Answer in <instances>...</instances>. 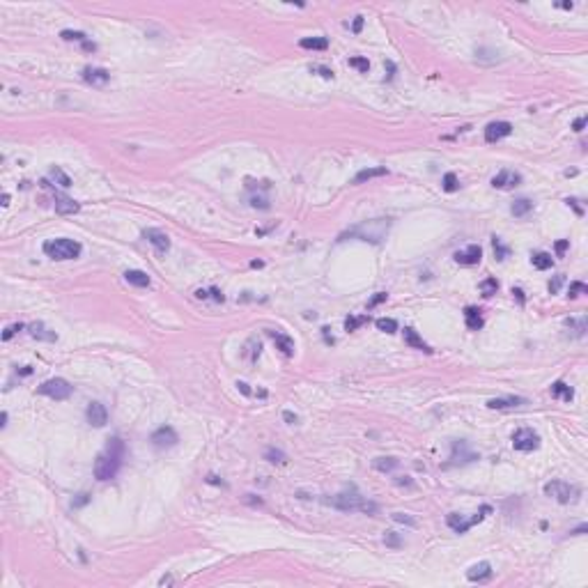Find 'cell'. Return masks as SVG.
<instances>
[{
    "label": "cell",
    "mask_w": 588,
    "mask_h": 588,
    "mask_svg": "<svg viewBox=\"0 0 588 588\" xmlns=\"http://www.w3.org/2000/svg\"><path fill=\"white\" fill-rule=\"evenodd\" d=\"M122 458H124V441H122L120 436L108 439L106 451L99 453V458L94 460V478L97 480L115 478L122 467Z\"/></svg>",
    "instance_id": "6da1fadb"
},
{
    "label": "cell",
    "mask_w": 588,
    "mask_h": 588,
    "mask_svg": "<svg viewBox=\"0 0 588 588\" xmlns=\"http://www.w3.org/2000/svg\"><path fill=\"white\" fill-rule=\"evenodd\" d=\"M324 503H329V506L338 508V510H343V512H365V515H375V512L379 510L377 503L368 501L354 485H349L347 490H343L340 494L331 496V499H324Z\"/></svg>",
    "instance_id": "7a4b0ae2"
},
{
    "label": "cell",
    "mask_w": 588,
    "mask_h": 588,
    "mask_svg": "<svg viewBox=\"0 0 588 588\" xmlns=\"http://www.w3.org/2000/svg\"><path fill=\"white\" fill-rule=\"evenodd\" d=\"M388 228H391V221L388 218H372V221H365V223L356 225V228H352L349 232L340 234V239L343 241L345 237H359L361 241H370V244H379L384 237H386Z\"/></svg>",
    "instance_id": "3957f363"
},
{
    "label": "cell",
    "mask_w": 588,
    "mask_h": 588,
    "mask_svg": "<svg viewBox=\"0 0 588 588\" xmlns=\"http://www.w3.org/2000/svg\"><path fill=\"white\" fill-rule=\"evenodd\" d=\"M81 251V244L74 239H51L44 244V253L53 260H76Z\"/></svg>",
    "instance_id": "277c9868"
},
{
    "label": "cell",
    "mask_w": 588,
    "mask_h": 588,
    "mask_svg": "<svg viewBox=\"0 0 588 588\" xmlns=\"http://www.w3.org/2000/svg\"><path fill=\"white\" fill-rule=\"evenodd\" d=\"M545 494L556 499L558 503H574V501H579L581 490L570 483H563V480H551V483L545 485Z\"/></svg>",
    "instance_id": "5b68a950"
},
{
    "label": "cell",
    "mask_w": 588,
    "mask_h": 588,
    "mask_svg": "<svg viewBox=\"0 0 588 588\" xmlns=\"http://www.w3.org/2000/svg\"><path fill=\"white\" fill-rule=\"evenodd\" d=\"M37 391L51 400H67L71 393H74V386H71L67 379H62V377H55V379L44 381Z\"/></svg>",
    "instance_id": "8992f818"
},
{
    "label": "cell",
    "mask_w": 588,
    "mask_h": 588,
    "mask_svg": "<svg viewBox=\"0 0 588 588\" xmlns=\"http://www.w3.org/2000/svg\"><path fill=\"white\" fill-rule=\"evenodd\" d=\"M490 512H492V508H490V506H483V508H480V510L474 515V517H469V519H464L462 515H458V512H451V515L446 517V522H448V526H451L453 531H455V533H467L469 528L474 526V524L483 522L485 515H490Z\"/></svg>",
    "instance_id": "52a82bcc"
},
{
    "label": "cell",
    "mask_w": 588,
    "mask_h": 588,
    "mask_svg": "<svg viewBox=\"0 0 588 588\" xmlns=\"http://www.w3.org/2000/svg\"><path fill=\"white\" fill-rule=\"evenodd\" d=\"M540 446V436L538 432H533L531 427H522L512 434V448L515 451H522V453H531Z\"/></svg>",
    "instance_id": "ba28073f"
},
{
    "label": "cell",
    "mask_w": 588,
    "mask_h": 588,
    "mask_svg": "<svg viewBox=\"0 0 588 588\" xmlns=\"http://www.w3.org/2000/svg\"><path fill=\"white\" fill-rule=\"evenodd\" d=\"M177 441H180V436H177L175 427H170V425H161L159 430L152 432V446L159 448V451H164V448H173Z\"/></svg>",
    "instance_id": "9c48e42d"
},
{
    "label": "cell",
    "mask_w": 588,
    "mask_h": 588,
    "mask_svg": "<svg viewBox=\"0 0 588 588\" xmlns=\"http://www.w3.org/2000/svg\"><path fill=\"white\" fill-rule=\"evenodd\" d=\"M85 418L92 427H104V425L108 423V409L101 402H90L85 409Z\"/></svg>",
    "instance_id": "30bf717a"
},
{
    "label": "cell",
    "mask_w": 588,
    "mask_h": 588,
    "mask_svg": "<svg viewBox=\"0 0 588 588\" xmlns=\"http://www.w3.org/2000/svg\"><path fill=\"white\" fill-rule=\"evenodd\" d=\"M512 133V124L510 122H506V120H501V122H490L487 124V129H485V140L487 142H499V140H503L506 136H510Z\"/></svg>",
    "instance_id": "8fae6325"
},
{
    "label": "cell",
    "mask_w": 588,
    "mask_h": 588,
    "mask_svg": "<svg viewBox=\"0 0 588 588\" xmlns=\"http://www.w3.org/2000/svg\"><path fill=\"white\" fill-rule=\"evenodd\" d=\"M142 237H145V239L150 241V244H152L159 253H168V248H170V237L164 232V230L147 228V230H142Z\"/></svg>",
    "instance_id": "7c38bea8"
},
{
    "label": "cell",
    "mask_w": 588,
    "mask_h": 588,
    "mask_svg": "<svg viewBox=\"0 0 588 588\" xmlns=\"http://www.w3.org/2000/svg\"><path fill=\"white\" fill-rule=\"evenodd\" d=\"M480 257H483V248H480L478 244H471V246H467L464 251L455 253V262H458V264H464V267H474V264H478Z\"/></svg>",
    "instance_id": "4fadbf2b"
},
{
    "label": "cell",
    "mask_w": 588,
    "mask_h": 588,
    "mask_svg": "<svg viewBox=\"0 0 588 588\" xmlns=\"http://www.w3.org/2000/svg\"><path fill=\"white\" fill-rule=\"evenodd\" d=\"M522 184V175L515 173V170H501L492 180V186L494 189H512V186H519Z\"/></svg>",
    "instance_id": "5bb4252c"
},
{
    "label": "cell",
    "mask_w": 588,
    "mask_h": 588,
    "mask_svg": "<svg viewBox=\"0 0 588 588\" xmlns=\"http://www.w3.org/2000/svg\"><path fill=\"white\" fill-rule=\"evenodd\" d=\"M108 78H110L108 71L101 69V67H85V69H83V81L90 83V85H94V87L106 85Z\"/></svg>",
    "instance_id": "9a60e30c"
},
{
    "label": "cell",
    "mask_w": 588,
    "mask_h": 588,
    "mask_svg": "<svg viewBox=\"0 0 588 588\" xmlns=\"http://www.w3.org/2000/svg\"><path fill=\"white\" fill-rule=\"evenodd\" d=\"M28 331H30V336L37 338V340H44V343H55L58 340V333L51 331L46 324H42V322H33V324H28Z\"/></svg>",
    "instance_id": "2e32d148"
},
{
    "label": "cell",
    "mask_w": 588,
    "mask_h": 588,
    "mask_svg": "<svg viewBox=\"0 0 588 588\" xmlns=\"http://www.w3.org/2000/svg\"><path fill=\"white\" fill-rule=\"evenodd\" d=\"M55 212L62 214V216H69V214H76L78 209H81V205H78L74 198H67V196H60V193H55Z\"/></svg>",
    "instance_id": "e0dca14e"
},
{
    "label": "cell",
    "mask_w": 588,
    "mask_h": 588,
    "mask_svg": "<svg viewBox=\"0 0 588 588\" xmlns=\"http://www.w3.org/2000/svg\"><path fill=\"white\" fill-rule=\"evenodd\" d=\"M492 577V565L487 561H483V563H476V565H471L469 567V572H467V579L469 581H487V579Z\"/></svg>",
    "instance_id": "ac0fdd59"
},
{
    "label": "cell",
    "mask_w": 588,
    "mask_h": 588,
    "mask_svg": "<svg viewBox=\"0 0 588 588\" xmlns=\"http://www.w3.org/2000/svg\"><path fill=\"white\" fill-rule=\"evenodd\" d=\"M519 404H526V398H519V395H508V398H494L487 402L490 409H510V407H519Z\"/></svg>",
    "instance_id": "d6986e66"
},
{
    "label": "cell",
    "mask_w": 588,
    "mask_h": 588,
    "mask_svg": "<svg viewBox=\"0 0 588 588\" xmlns=\"http://www.w3.org/2000/svg\"><path fill=\"white\" fill-rule=\"evenodd\" d=\"M480 313L483 311H480V308H474V306H469L467 311H464V320H467V327L471 329V331H480V329H483L485 320Z\"/></svg>",
    "instance_id": "ffe728a7"
},
{
    "label": "cell",
    "mask_w": 588,
    "mask_h": 588,
    "mask_svg": "<svg viewBox=\"0 0 588 588\" xmlns=\"http://www.w3.org/2000/svg\"><path fill=\"white\" fill-rule=\"evenodd\" d=\"M404 343H407L409 347H414V349H420V352H427V354H432L430 345H425V343H423V338H420L418 333H416L411 327L404 329Z\"/></svg>",
    "instance_id": "44dd1931"
},
{
    "label": "cell",
    "mask_w": 588,
    "mask_h": 588,
    "mask_svg": "<svg viewBox=\"0 0 588 588\" xmlns=\"http://www.w3.org/2000/svg\"><path fill=\"white\" fill-rule=\"evenodd\" d=\"M384 175H388V170L384 168V166H377V168H363V170L356 173L354 184H363V182H370V180H375V177H384Z\"/></svg>",
    "instance_id": "7402d4cb"
},
{
    "label": "cell",
    "mask_w": 588,
    "mask_h": 588,
    "mask_svg": "<svg viewBox=\"0 0 588 588\" xmlns=\"http://www.w3.org/2000/svg\"><path fill=\"white\" fill-rule=\"evenodd\" d=\"M124 280L129 285H136V287H150V276L140 269H129L124 271Z\"/></svg>",
    "instance_id": "603a6c76"
},
{
    "label": "cell",
    "mask_w": 588,
    "mask_h": 588,
    "mask_svg": "<svg viewBox=\"0 0 588 588\" xmlns=\"http://www.w3.org/2000/svg\"><path fill=\"white\" fill-rule=\"evenodd\" d=\"M271 338H273V343H276V347L283 352L285 356H292L294 354V340L289 336H285V333H276V331H271Z\"/></svg>",
    "instance_id": "cb8c5ba5"
},
{
    "label": "cell",
    "mask_w": 588,
    "mask_h": 588,
    "mask_svg": "<svg viewBox=\"0 0 588 588\" xmlns=\"http://www.w3.org/2000/svg\"><path fill=\"white\" fill-rule=\"evenodd\" d=\"M301 49H311V51H327L329 49V42L327 37H304L299 42Z\"/></svg>",
    "instance_id": "d4e9b609"
},
{
    "label": "cell",
    "mask_w": 588,
    "mask_h": 588,
    "mask_svg": "<svg viewBox=\"0 0 588 588\" xmlns=\"http://www.w3.org/2000/svg\"><path fill=\"white\" fill-rule=\"evenodd\" d=\"M551 395H554V398L565 400V402H570V400L574 398V391H572V388L567 386L565 381H556L554 386H551Z\"/></svg>",
    "instance_id": "484cf974"
},
{
    "label": "cell",
    "mask_w": 588,
    "mask_h": 588,
    "mask_svg": "<svg viewBox=\"0 0 588 588\" xmlns=\"http://www.w3.org/2000/svg\"><path fill=\"white\" fill-rule=\"evenodd\" d=\"M49 180H53L55 184L62 186V189H69V186H71V177H69V175H67L62 168H58V166H53V168H51Z\"/></svg>",
    "instance_id": "4316f807"
},
{
    "label": "cell",
    "mask_w": 588,
    "mask_h": 588,
    "mask_svg": "<svg viewBox=\"0 0 588 588\" xmlns=\"http://www.w3.org/2000/svg\"><path fill=\"white\" fill-rule=\"evenodd\" d=\"M531 209H533V202L528 200V198H519V200H515V202H512L510 212H512V216L522 218V216H526V214L531 212Z\"/></svg>",
    "instance_id": "83f0119b"
},
{
    "label": "cell",
    "mask_w": 588,
    "mask_h": 588,
    "mask_svg": "<svg viewBox=\"0 0 588 588\" xmlns=\"http://www.w3.org/2000/svg\"><path fill=\"white\" fill-rule=\"evenodd\" d=\"M531 264H533L535 269H540V271H545V269L554 267V257H551L549 253H533V257H531Z\"/></svg>",
    "instance_id": "f1b7e54d"
},
{
    "label": "cell",
    "mask_w": 588,
    "mask_h": 588,
    "mask_svg": "<svg viewBox=\"0 0 588 588\" xmlns=\"http://www.w3.org/2000/svg\"><path fill=\"white\" fill-rule=\"evenodd\" d=\"M398 460L395 458H377L372 460V467L377 469V471H381V474H388V471H393V469H398Z\"/></svg>",
    "instance_id": "f546056e"
},
{
    "label": "cell",
    "mask_w": 588,
    "mask_h": 588,
    "mask_svg": "<svg viewBox=\"0 0 588 588\" xmlns=\"http://www.w3.org/2000/svg\"><path fill=\"white\" fill-rule=\"evenodd\" d=\"M565 327H570V329H574V333H577L579 338L586 333V327H588V322H586V317H570V320H565Z\"/></svg>",
    "instance_id": "4dcf8cb0"
},
{
    "label": "cell",
    "mask_w": 588,
    "mask_h": 588,
    "mask_svg": "<svg viewBox=\"0 0 588 588\" xmlns=\"http://www.w3.org/2000/svg\"><path fill=\"white\" fill-rule=\"evenodd\" d=\"M375 324H377V329H379V331H384V333H395V331H398V322L391 320V317H379Z\"/></svg>",
    "instance_id": "1f68e13d"
},
{
    "label": "cell",
    "mask_w": 588,
    "mask_h": 588,
    "mask_svg": "<svg viewBox=\"0 0 588 588\" xmlns=\"http://www.w3.org/2000/svg\"><path fill=\"white\" fill-rule=\"evenodd\" d=\"M496 289H499V280H496V278H485L483 283H480V292H483V297H494Z\"/></svg>",
    "instance_id": "d6a6232c"
},
{
    "label": "cell",
    "mask_w": 588,
    "mask_h": 588,
    "mask_svg": "<svg viewBox=\"0 0 588 588\" xmlns=\"http://www.w3.org/2000/svg\"><path fill=\"white\" fill-rule=\"evenodd\" d=\"M460 189V180L455 173H446L444 175V191L446 193H455V191Z\"/></svg>",
    "instance_id": "836d02e7"
},
{
    "label": "cell",
    "mask_w": 588,
    "mask_h": 588,
    "mask_svg": "<svg viewBox=\"0 0 588 588\" xmlns=\"http://www.w3.org/2000/svg\"><path fill=\"white\" fill-rule=\"evenodd\" d=\"M264 460H269V462H276V464H285V462H287V455H285L283 451L269 448V451L264 453Z\"/></svg>",
    "instance_id": "e575fe53"
},
{
    "label": "cell",
    "mask_w": 588,
    "mask_h": 588,
    "mask_svg": "<svg viewBox=\"0 0 588 588\" xmlns=\"http://www.w3.org/2000/svg\"><path fill=\"white\" fill-rule=\"evenodd\" d=\"M365 322H368V317H365V315H361V317L349 315L347 320H345V329H347V331H356L359 327H363Z\"/></svg>",
    "instance_id": "d590c367"
},
{
    "label": "cell",
    "mask_w": 588,
    "mask_h": 588,
    "mask_svg": "<svg viewBox=\"0 0 588 588\" xmlns=\"http://www.w3.org/2000/svg\"><path fill=\"white\" fill-rule=\"evenodd\" d=\"M60 37L65 39V42H81V44H85V42H87L85 35L78 33V30H62Z\"/></svg>",
    "instance_id": "8d00e7d4"
},
{
    "label": "cell",
    "mask_w": 588,
    "mask_h": 588,
    "mask_svg": "<svg viewBox=\"0 0 588 588\" xmlns=\"http://www.w3.org/2000/svg\"><path fill=\"white\" fill-rule=\"evenodd\" d=\"M492 246H494L496 260H506V257H508V248L501 244V239H499V237H492Z\"/></svg>",
    "instance_id": "74e56055"
},
{
    "label": "cell",
    "mask_w": 588,
    "mask_h": 588,
    "mask_svg": "<svg viewBox=\"0 0 588 588\" xmlns=\"http://www.w3.org/2000/svg\"><path fill=\"white\" fill-rule=\"evenodd\" d=\"M384 542H386V547H393V549L402 547V540H400V535L395 533V531H386V535H384Z\"/></svg>",
    "instance_id": "f35d334b"
},
{
    "label": "cell",
    "mask_w": 588,
    "mask_h": 588,
    "mask_svg": "<svg viewBox=\"0 0 588 588\" xmlns=\"http://www.w3.org/2000/svg\"><path fill=\"white\" fill-rule=\"evenodd\" d=\"M349 67H354V69L368 74V69H370V62L365 60V58H349Z\"/></svg>",
    "instance_id": "ab89813d"
},
{
    "label": "cell",
    "mask_w": 588,
    "mask_h": 588,
    "mask_svg": "<svg viewBox=\"0 0 588 588\" xmlns=\"http://www.w3.org/2000/svg\"><path fill=\"white\" fill-rule=\"evenodd\" d=\"M393 519H395V522H400V524H407V526H411V528L416 526V519L409 517V515H404V512H393Z\"/></svg>",
    "instance_id": "60d3db41"
},
{
    "label": "cell",
    "mask_w": 588,
    "mask_h": 588,
    "mask_svg": "<svg viewBox=\"0 0 588 588\" xmlns=\"http://www.w3.org/2000/svg\"><path fill=\"white\" fill-rule=\"evenodd\" d=\"M586 292H588V287L583 283H579V280L570 285V299H577L579 294H586Z\"/></svg>",
    "instance_id": "b9f144b4"
},
{
    "label": "cell",
    "mask_w": 588,
    "mask_h": 588,
    "mask_svg": "<svg viewBox=\"0 0 588 588\" xmlns=\"http://www.w3.org/2000/svg\"><path fill=\"white\" fill-rule=\"evenodd\" d=\"M563 283H565V276H563V273H558V276H554V280H551V283H549V292H551V294H556V292H558V289H561V285H563Z\"/></svg>",
    "instance_id": "7bdbcfd3"
},
{
    "label": "cell",
    "mask_w": 588,
    "mask_h": 588,
    "mask_svg": "<svg viewBox=\"0 0 588 588\" xmlns=\"http://www.w3.org/2000/svg\"><path fill=\"white\" fill-rule=\"evenodd\" d=\"M311 71H315V74H320L322 78H333V71L329 69V67H320V65H313Z\"/></svg>",
    "instance_id": "ee69618b"
},
{
    "label": "cell",
    "mask_w": 588,
    "mask_h": 588,
    "mask_svg": "<svg viewBox=\"0 0 588 588\" xmlns=\"http://www.w3.org/2000/svg\"><path fill=\"white\" fill-rule=\"evenodd\" d=\"M21 329H23V324H12V327H7L5 333H3V340H10V338L14 336L17 331H21Z\"/></svg>",
    "instance_id": "f6af8a7d"
},
{
    "label": "cell",
    "mask_w": 588,
    "mask_h": 588,
    "mask_svg": "<svg viewBox=\"0 0 588 588\" xmlns=\"http://www.w3.org/2000/svg\"><path fill=\"white\" fill-rule=\"evenodd\" d=\"M386 297H388L386 292H377V297H372V299H370V304H368V308H375L377 304H381V301H386Z\"/></svg>",
    "instance_id": "bcb514c9"
},
{
    "label": "cell",
    "mask_w": 588,
    "mask_h": 588,
    "mask_svg": "<svg viewBox=\"0 0 588 588\" xmlns=\"http://www.w3.org/2000/svg\"><path fill=\"white\" fill-rule=\"evenodd\" d=\"M586 120H588L586 115L577 117V120H574V124H572V129H574V131H583V126H586Z\"/></svg>",
    "instance_id": "7dc6e473"
},
{
    "label": "cell",
    "mask_w": 588,
    "mask_h": 588,
    "mask_svg": "<svg viewBox=\"0 0 588 588\" xmlns=\"http://www.w3.org/2000/svg\"><path fill=\"white\" fill-rule=\"evenodd\" d=\"M567 246H570V241H567V239L558 241V244H556V253H558V255H563V253L567 251Z\"/></svg>",
    "instance_id": "c3c4849f"
},
{
    "label": "cell",
    "mask_w": 588,
    "mask_h": 588,
    "mask_svg": "<svg viewBox=\"0 0 588 588\" xmlns=\"http://www.w3.org/2000/svg\"><path fill=\"white\" fill-rule=\"evenodd\" d=\"M90 501V496L87 494H78V499L74 501V508H81V506H85V503Z\"/></svg>",
    "instance_id": "681fc988"
},
{
    "label": "cell",
    "mask_w": 588,
    "mask_h": 588,
    "mask_svg": "<svg viewBox=\"0 0 588 588\" xmlns=\"http://www.w3.org/2000/svg\"><path fill=\"white\" fill-rule=\"evenodd\" d=\"M361 28H363V17H356V19H354V26H352V30H354L356 35H359V33H361Z\"/></svg>",
    "instance_id": "f907efd6"
},
{
    "label": "cell",
    "mask_w": 588,
    "mask_h": 588,
    "mask_svg": "<svg viewBox=\"0 0 588 588\" xmlns=\"http://www.w3.org/2000/svg\"><path fill=\"white\" fill-rule=\"evenodd\" d=\"M283 418L287 420L289 425H294V423H297V420H299V418H297V414H292V411H283Z\"/></svg>",
    "instance_id": "816d5d0a"
},
{
    "label": "cell",
    "mask_w": 588,
    "mask_h": 588,
    "mask_svg": "<svg viewBox=\"0 0 588 588\" xmlns=\"http://www.w3.org/2000/svg\"><path fill=\"white\" fill-rule=\"evenodd\" d=\"M237 388H239L244 395H251V388H248V384H246V381H237Z\"/></svg>",
    "instance_id": "f5cc1de1"
},
{
    "label": "cell",
    "mask_w": 588,
    "mask_h": 588,
    "mask_svg": "<svg viewBox=\"0 0 588 588\" xmlns=\"http://www.w3.org/2000/svg\"><path fill=\"white\" fill-rule=\"evenodd\" d=\"M586 531H588V526H586V524H581V526H577L574 531H570V535H583Z\"/></svg>",
    "instance_id": "db71d44e"
},
{
    "label": "cell",
    "mask_w": 588,
    "mask_h": 588,
    "mask_svg": "<svg viewBox=\"0 0 588 588\" xmlns=\"http://www.w3.org/2000/svg\"><path fill=\"white\" fill-rule=\"evenodd\" d=\"M512 294H515V297L519 299V304H524V292H522V289H519V287H512Z\"/></svg>",
    "instance_id": "11a10c76"
},
{
    "label": "cell",
    "mask_w": 588,
    "mask_h": 588,
    "mask_svg": "<svg viewBox=\"0 0 588 588\" xmlns=\"http://www.w3.org/2000/svg\"><path fill=\"white\" fill-rule=\"evenodd\" d=\"M212 297H214V301H223V294L218 292L216 287H212Z\"/></svg>",
    "instance_id": "9f6ffc18"
},
{
    "label": "cell",
    "mask_w": 588,
    "mask_h": 588,
    "mask_svg": "<svg viewBox=\"0 0 588 588\" xmlns=\"http://www.w3.org/2000/svg\"><path fill=\"white\" fill-rule=\"evenodd\" d=\"M196 297H198V299H207V292H202V289H198V292H196Z\"/></svg>",
    "instance_id": "6f0895ef"
},
{
    "label": "cell",
    "mask_w": 588,
    "mask_h": 588,
    "mask_svg": "<svg viewBox=\"0 0 588 588\" xmlns=\"http://www.w3.org/2000/svg\"><path fill=\"white\" fill-rule=\"evenodd\" d=\"M0 420H3V423H0V425L5 427V425H7V411H3V416H0Z\"/></svg>",
    "instance_id": "680465c9"
},
{
    "label": "cell",
    "mask_w": 588,
    "mask_h": 588,
    "mask_svg": "<svg viewBox=\"0 0 588 588\" xmlns=\"http://www.w3.org/2000/svg\"><path fill=\"white\" fill-rule=\"evenodd\" d=\"M159 583H161V586H164V583H173V577H164V579H161V581H159Z\"/></svg>",
    "instance_id": "91938a15"
},
{
    "label": "cell",
    "mask_w": 588,
    "mask_h": 588,
    "mask_svg": "<svg viewBox=\"0 0 588 588\" xmlns=\"http://www.w3.org/2000/svg\"><path fill=\"white\" fill-rule=\"evenodd\" d=\"M7 205H10V196L5 193V196H3V207H7Z\"/></svg>",
    "instance_id": "94428289"
},
{
    "label": "cell",
    "mask_w": 588,
    "mask_h": 588,
    "mask_svg": "<svg viewBox=\"0 0 588 588\" xmlns=\"http://www.w3.org/2000/svg\"><path fill=\"white\" fill-rule=\"evenodd\" d=\"M262 264H264L262 260H253V262H251V267H262Z\"/></svg>",
    "instance_id": "6125c7cd"
}]
</instances>
